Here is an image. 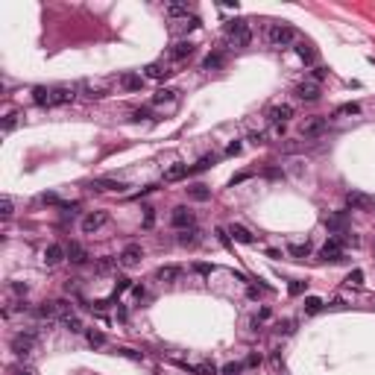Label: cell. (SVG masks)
<instances>
[{"label":"cell","instance_id":"74e56055","mask_svg":"<svg viewBox=\"0 0 375 375\" xmlns=\"http://www.w3.org/2000/svg\"><path fill=\"white\" fill-rule=\"evenodd\" d=\"M308 252H311L308 243H293V246H290V255H293V258H305Z\"/></svg>","mask_w":375,"mask_h":375},{"label":"cell","instance_id":"f35d334b","mask_svg":"<svg viewBox=\"0 0 375 375\" xmlns=\"http://www.w3.org/2000/svg\"><path fill=\"white\" fill-rule=\"evenodd\" d=\"M85 337H88V343H91V346H103V343H106V334H103V331H94V328L88 331Z\"/></svg>","mask_w":375,"mask_h":375},{"label":"cell","instance_id":"680465c9","mask_svg":"<svg viewBox=\"0 0 375 375\" xmlns=\"http://www.w3.org/2000/svg\"><path fill=\"white\" fill-rule=\"evenodd\" d=\"M15 375H33V372H30V369H18Z\"/></svg>","mask_w":375,"mask_h":375},{"label":"cell","instance_id":"7c38bea8","mask_svg":"<svg viewBox=\"0 0 375 375\" xmlns=\"http://www.w3.org/2000/svg\"><path fill=\"white\" fill-rule=\"evenodd\" d=\"M155 278H158L161 285H176V282L182 278V267H176V264H164V267L155 270Z\"/></svg>","mask_w":375,"mask_h":375},{"label":"cell","instance_id":"816d5d0a","mask_svg":"<svg viewBox=\"0 0 375 375\" xmlns=\"http://www.w3.org/2000/svg\"><path fill=\"white\" fill-rule=\"evenodd\" d=\"M132 296H135V299H144V296H147L144 285H132Z\"/></svg>","mask_w":375,"mask_h":375},{"label":"cell","instance_id":"83f0119b","mask_svg":"<svg viewBox=\"0 0 375 375\" xmlns=\"http://www.w3.org/2000/svg\"><path fill=\"white\" fill-rule=\"evenodd\" d=\"M223 62H226V59H223L220 53H208L203 59V70H217V68H223Z\"/></svg>","mask_w":375,"mask_h":375},{"label":"cell","instance_id":"e0dca14e","mask_svg":"<svg viewBox=\"0 0 375 375\" xmlns=\"http://www.w3.org/2000/svg\"><path fill=\"white\" fill-rule=\"evenodd\" d=\"M173 70L164 65V62H153V65H147L144 68V76H150V79H167Z\"/></svg>","mask_w":375,"mask_h":375},{"label":"cell","instance_id":"2e32d148","mask_svg":"<svg viewBox=\"0 0 375 375\" xmlns=\"http://www.w3.org/2000/svg\"><path fill=\"white\" fill-rule=\"evenodd\" d=\"M290 118H293V106H288V103L273 106V109L267 112V120H273V123H288Z\"/></svg>","mask_w":375,"mask_h":375},{"label":"cell","instance_id":"5bb4252c","mask_svg":"<svg viewBox=\"0 0 375 375\" xmlns=\"http://www.w3.org/2000/svg\"><path fill=\"white\" fill-rule=\"evenodd\" d=\"M296 97H299V100H305V103L320 100V82H314V79H305L302 85L296 88Z\"/></svg>","mask_w":375,"mask_h":375},{"label":"cell","instance_id":"d6986e66","mask_svg":"<svg viewBox=\"0 0 375 375\" xmlns=\"http://www.w3.org/2000/svg\"><path fill=\"white\" fill-rule=\"evenodd\" d=\"M123 182H118V179H94L91 182V191H100V194H109V191H123Z\"/></svg>","mask_w":375,"mask_h":375},{"label":"cell","instance_id":"f1b7e54d","mask_svg":"<svg viewBox=\"0 0 375 375\" xmlns=\"http://www.w3.org/2000/svg\"><path fill=\"white\" fill-rule=\"evenodd\" d=\"M62 325L68 328L70 334H82V323H79V317H76V314H68V317H62Z\"/></svg>","mask_w":375,"mask_h":375},{"label":"cell","instance_id":"484cf974","mask_svg":"<svg viewBox=\"0 0 375 375\" xmlns=\"http://www.w3.org/2000/svg\"><path fill=\"white\" fill-rule=\"evenodd\" d=\"M79 88H82V91H88L85 97H91V100H103V97L109 94V88L100 85V82H97V85H94V82H82Z\"/></svg>","mask_w":375,"mask_h":375},{"label":"cell","instance_id":"8d00e7d4","mask_svg":"<svg viewBox=\"0 0 375 375\" xmlns=\"http://www.w3.org/2000/svg\"><path fill=\"white\" fill-rule=\"evenodd\" d=\"M115 264H120V261H115V258H100L97 261V273H109V270H115Z\"/></svg>","mask_w":375,"mask_h":375},{"label":"cell","instance_id":"3957f363","mask_svg":"<svg viewBox=\"0 0 375 375\" xmlns=\"http://www.w3.org/2000/svg\"><path fill=\"white\" fill-rule=\"evenodd\" d=\"M267 41L273 47H288V44H296L299 41V33L290 27V24H273L267 27Z\"/></svg>","mask_w":375,"mask_h":375},{"label":"cell","instance_id":"9a60e30c","mask_svg":"<svg viewBox=\"0 0 375 375\" xmlns=\"http://www.w3.org/2000/svg\"><path fill=\"white\" fill-rule=\"evenodd\" d=\"M296 53H299V59L305 62V65H317V59H320V53H317V47L311 44V41H296Z\"/></svg>","mask_w":375,"mask_h":375},{"label":"cell","instance_id":"b9f144b4","mask_svg":"<svg viewBox=\"0 0 375 375\" xmlns=\"http://www.w3.org/2000/svg\"><path fill=\"white\" fill-rule=\"evenodd\" d=\"M0 214H3V217H12V200H9V197L0 200Z\"/></svg>","mask_w":375,"mask_h":375},{"label":"cell","instance_id":"9f6ffc18","mask_svg":"<svg viewBox=\"0 0 375 375\" xmlns=\"http://www.w3.org/2000/svg\"><path fill=\"white\" fill-rule=\"evenodd\" d=\"M258 363H261V355H249L246 358V366H258Z\"/></svg>","mask_w":375,"mask_h":375},{"label":"cell","instance_id":"ee69618b","mask_svg":"<svg viewBox=\"0 0 375 375\" xmlns=\"http://www.w3.org/2000/svg\"><path fill=\"white\" fill-rule=\"evenodd\" d=\"M240 369H243L240 363H226V366H223L220 372H223V375H240Z\"/></svg>","mask_w":375,"mask_h":375},{"label":"cell","instance_id":"60d3db41","mask_svg":"<svg viewBox=\"0 0 375 375\" xmlns=\"http://www.w3.org/2000/svg\"><path fill=\"white\" fill-rule=\"evenodd\" d=\"M346 282H349V285H355V288H360V285H363V270H352Z\"/></svg>","mask_w":375,"mask_h":375},{"label":"cell","instance_id":"7bdbcfd3","mask_svg":"<svg viewBox=\"0 0 375 375\" xmlns=\"http://www.w3.org/2000/svg\"><path fill=\"white\" fill-rule=\"evenodd\" d=\"M288 290H290V296H299V293H305V282H290Z\"/></svg>","mask_w":375,"mask_h":375},{"label":"cell","instance_id":"d4e9b609","mask_svg":"<svg viewBox=\"0 0 375 375\" xmlns=\"http://www.w3.org/2000/svg\"><path fill=\"white\" fill-rule=\"evenodd\" d=\"M188 173H191V167H188V164H173V167H167V170H164V182H179V179H185Z\"/></svg>","mask_w":375,"mask_h":375},{"label":"cell","instance_id":"52a82bcc","mask_svg":"<svg viewBox=\"0 0 375 375\" xmlns=\"http://www.w3.org/2000/svg\"><path fill=\"white\" fill-rule=\"evenodd\" d=\"M320 258H323V261H331V264H343V261H346V255H343V238L328 240L323 249H320Z\"/></svg>","mask_w":375,"mask_h":375},{"label":"cell","instance_id":"f5cc1de1","mask_svg":"<svg viewBox=\"0 0 375 375\" xmlns=\"http://www.w3.org/2000/svg\"><path fill=\"white\" fill-rule=\"evenodd\" d=\"M249 141H252V144H264V141H267V135H264V132H252V135H249Z\"/></svg>","mask_w":375,"mask_h":375},{"label":"cell","instance_id":"6f0895ef","mask_svg":"<svg viewBox=\"0 0 375 375\" xmlns=\"http://www.w3.org/2000/svg\"><path fill=\"white\" fill-rule=\"evenodd\" d=\"M226 153H229V155H238L240 153V144H238V141H235V144H229V150H226Z\"/></svg>","mask_w":375,"mask_h":375},{"label":"cell","instance_id":"7a4b0ae2","mask_svg":"<svg viewBox=\"0 0 375 375\" xmlns=\"http://www.w3.org/2000/svg\"><path fill=\"white\" fill-rule=\"evenodd\" d=\"M226 38H229V47H235V50H243V47H249V41H252V30H249V24L246 21H229L226 24Z\"/></svg>","mask_w":375,"mask_h":375},{"label":"cell","instance_id":"f6af8a7d","mask_svg":"<svg viewBox=\"0 0 375 375\" xmlns=\"http://www.w3.org/2000/svg\"><path fill=\"white\" fill-rule=\"evenodd\" d=\"M147 214H144V229H153V223H155V211L153 208H144Z\"/></svg>","mask_w":375,"mask_h":375},{"label":"cell","instance_id":"ba28073f","mask_svg":"<svg viewBox=\"0 0 375 375\" xmlns=\"http://www.w3.org/2000/svg\"><path fill=\"white\" fill-rule=\"evenodd\" d=\"M323 223H325V229H328V232H334V238H340V235H346V229H349V214H346V211L325 214Z\"/></svg>","mask_w":375,"mask_h":375},{"label":"cell","instance_id":"f907efd6","mask_svg":"<svg viewBox=\"0 0 375 375\" xmlns=\"http://www.w3.org/2000/svg\"><path fill=\"white\" fill-rule=\"evenodd\" d=\"M12 293H18V296H27V285H21V282H12Z\"/></svg>","mask_w":375,"mask_h":375},{"label":"cell","instance_id":"4316f807","mask_svg":"<svg viewBox=\"0 0 375 375\" xmlns=\"http://www.w3.org/2000/svg\"><path fill=\"white\" fill-rule=\"evenodd\" d=\"M164 12H167L170 18H182V21H185L188 12H191V3H167Z\"/></svg>","mask_w":375,"mask_h":375},{"label":"cell","instance_id":"681fc988","mask_svg":"<svg viewBox=\"0 0 375 375\" xmlns=\"http://www.w3.org/2000/svg\"><path fill=\"white\" fill-rule=\"evenodd\" d=\"M38 203H47V205H56L59 200H56V194H41L38 197Z\"/></svg>","mask_w":375,"mask_h":375},{"label":"cell","instance_id":"db71d44e","mask_svg":"<svg viewBox=\"0 0 375 375\" xmlns=\"http://www.w3.org/2000/svg\"><path fill=\"white\" fill-rule=\"evenodd\" d=\"M120 355H123V358H132V360H141V355H138V352H132V349H118Z\"/></svg>","mask_w":375,"mask_h":375},{"label":"cell","instance_id":"ab89813d","mask_svg":"<svg viewBox=\"0 0 375 375\" xmlns=\"http://www.w3.org/2000/svg\"><path fill=\"white\" fill-rule=\"evenodd\" d=\"M337 115H360V106L358 103H343L337 109Z\"/></svg>","mask_w":375,"mask_h":375},{"label":"cell","instance_id":"7dc6e473","mask_svg":"<svg viewBox=\"0 0 375 375\" xmlns=\"http://www.w3.org/2000/svg\"><path fill=\"white\" fill-rule=\"evenodd\" d=\"M325 76H328V70H325V68H314V73H311L314 82H320V79H325Z\"/></svg>","mask_w":375,"mask_h":375},{"label":"cell","instance_id":"d590c367","mask_svg":"<svg viewBox=\"0 0 375 375\" xmlns=\"http://www.w3.org/2000/svg\"><path fill=\"white\" fill-rule=\"evenodd\" d=\"M126 290H132V278L120 275V278H118V285H115V296H112V299H118L120 293H126Z\"/></svg>","mask_w":375,"mask_h":375},{"label":"cell","instance_id":"11a10c76","mask_svg":"<svg viewBox=\"0 0 375 375\" xmlns=\"http://www.w3.org/2000/svg\"><path fill=\"white\" fill-rule=\"evenodd\" d=\"M278 331H285V334H290V331H293V320H285V323L278 325Z\"/></svg>","mask_w":375,"mask_h":375},{"label":"cell","instance_id":"ac0fdd59","mask_svg":"<svg viewBox=\"0 0 375 375\" xmlns=\"http://www.w3.org/2000/svg\"><path fill=\"white\" fill-rule=\"evenodd\" d=\"M176 100H179V91H173V88H161V91H155L153 106H176Z\"/></svg>","mask_w":375,"mask_h":375},{"label":"cell","instance_id":"ffe728a7","mask_svg":"<svg viewBox=\"0 0 375 375\" xmlns=\"http://www.w3.org/2000/svg\"><path fill=\"white\" fill-rule=\"evenodd\" d=\"M120 88L123 91H141L144 88V76L141 73H123L120 76Z\"/></svg>","mask_w":375,"mask_h":375},{"label":"cell","instance_id":"d6a6232c","mask_svg":"<svg viewBox=\"0 0 375 375\" xmlns=\"http://www.w3.org/2000/svg\"><path fill=\"white\" fill-rule=\"evenodd\" d=\"M214 161H217V155H203L194 167H191V173H200V170H208V167H214Z\"/></svg>","mask_w":375,"mask_h":375},{"label":"cell","instance_id":"c3c4849f","mask_svg":"<svg viewBox=\"0 0 375 375\" xmlns=\"http://www.w3.org/2000/svg\"><path fill=\"white\" fill-rule=\"evenodd\" d=\"M217 238H220L223 246H232V240H229V229H217Z\"/></svg>","mask_w":375,"mask_h":375},{"label":"cell","instance_id":"8992f818","mask_svg":"<svg viewBox=\"0 0 375 375\" xmlns=\"http://www.w3.org/2000/svg\"><path fill=\"white\" fill-rule=\"evenodd\" d=\"M170 223H173V229L185 232V229H194L197 217H194V211H191V208H185V205H176V208H173V214H170Z\"/></svg>","mask_w":375,"mask_h":375},{"label":"cell","instance_id":"8fae6325","mask_svg":"<svg viewBox=\"0 0 375 375\" xmlns=\"http://www.w3.org/2000/svg\"><path fill=\"white\" fill-rule=\"evenodd\" d=\"M346 205H349L352 211H372L375 197H366V194H360V191H352V194H346Z\"/></svg>","mask_w":375,"mask_h":375},{"label":"cell","instance_id":"e575fe53","mask_svg":"<svg viewBox=\"0 0 375 375\" xmlns=\"http://www.w3.org/2000/svg\"><path fill=\"white\" fill-rule=\"evenodd\" d=\"M200 27V21L197 18H185V21H176V30L179 33H191V30H197Z\"/></svg>","mask_w":375,"mask_h":375},{"label":"cell","instance_id":"603a6c76","mask_svg":"<svg viewBox=\"0 0 375 375\" xmlns=\"http://www.w3.org/2000/svg\"><path fill=\"white\" fill-rule=\"evenodd\" d=\"M229 235H232V238L238 240V243H252V240H255V235H252L249 229L238 226V223H232V226H229Z\"/></svg>","mask_w":375,"mask_h":375},{"label":"cell","instance_id":"cb8c5ba5","mask_svg":"<svg viewBox=\"0 0 375 375\" xmlns=\"http://www.w3.org/2000/svg\"><path fill=\"white\" fill-rule=\"evenodd\" d=\"M68 261H70V264H85V261H88L85 246H82V243H70V246H68Z\"/></svg>","mask_w":375,"mask_h":375},{"label":"cell","instance_id":"bcb514c9","mask_svg":"<svg viewBox=\"0 0 375 375\" xmlns=\"http://www.w3.org/2000/svg\"><path fill=\"white\" fill-rule=\"evenodd\" d=\"M211 270H214L211 264H194V273H200V275H208Z\"/></svg>","mask_w":375,"mask_h":375},{"label":"cell","instance_id":"7402d4cb","mask_svg":"<svg viewBox=\"0 0 375 375\" xmlns=\"http://www.w3.org/2000/svg\"><path fill=\"white\" fill-rule=\"evenodd\" d=\"M188 197H191L194 203H208V200H211V188L208 185H191L188 188Z\"/></svg>","mask_w":375,"mask_h":375},{"label":"cell","instance_id":"6da1fadb","mask_svg":"<svg viewBox=\"0 0 375 375\" xmlns=\"http://www.w3.org/2000/svg\"><path fill=\"white\" fill-rule=\"evenodd\" d=\"M73 97H76V91H73V88H65V85H38V88H33L35 106H44V109L68 106V103H73Z\"/></svg>","mask_w":375,"mask_h":375},{"label":"cell","instance_id":"9c48e42d","mask_svg":"<svg viewBox=\"0 0 375 375\" xmlns=\"http://www.w3.org/2000/svg\"><path fill=\"white\" fill-rule=\"evenodd\" d=\"M141 258H144V249H141V243H129V246H123V252L118 255L120 267H126V270H132L141 264Z\"/></svg>","mask_w":375,"mask_h":375},{"label":"cell","instance_id":"f546056e","mask_svg":"<svg viewBox=\"0 0 375 375\" xmlns=\"http://www.w3.org/2000/svg\"><path fill=\"white\" fill-rule=\"evenodd\" d=\"M179 243H182V246H197V243H200V232H197V229H185V232L179 235Z\"/></svg>","mask_w":375,"mask_h":375},{"label":"cell","instance_id":"1f68e13d","mask_svg":"<svg viewBox=\"0 0 375 375\" xmlns=\"http://www.w3.org/2000/svg\"><path fill=\"white\" fill-rule=\"evenodd\" d=\"M323 311V299L320 296H305V314H320Z\"/></svg>","mask_w":375,"mask_h":375},{"label":"cell","instance_id":"44dd1931","mask_svg":"<svg viewBox=\"0 0 375 375\" xmlns=\"http://www.w3.org/2000/svg\"><path fill=\"white\" fill-rule=\"evenodd\" d=\"M194 47H197L194 41H176L170 47V59H188V56L194 53Z\"/></svg>","mask_w":375,"mask_h":375},{"label":"cell","instance_id":"30bf717a","mask_svg":"<svg viewBox=\"0 0 375 375\" xmlns=\"http://www.w3.org/2000/svg\"><path fill=\"white\" fill-rule=\"evenodd\" d=\"M33 349H35V334H33V331H27V334L21 331V334L12 337V352H15L18 358H27Z\"/></svg>","mask_w":375,"mask_h":375},{"label":"cell","instance_id":"4fadbf2b","mask_svg":"<svg viewBox=\"0 0 375 375\" xmlns=\"http://www.w3.org/2000/svg\"><path fill=\"white\" fill-rule=\"evenodd\" d=\"M68 258V249L62 246V243H50L47 249H44V264L47 267H56V264H62Z\"/></svg>","mask_w":375,"mask_h":375},{"label":"cell","instance_id":"836d02e7","mask_svg":"<svg viewBox=\"0 0 375 375\" xmlns=\"http://www.w3.org/2000/svg\"><path fill=\"white\" fill-rule=\"evenodd\" d=\"M191 372H197V375H217V366L214 363H197V366H188Z\"/></svg>","mask_w":375,"mask_h":375},{"label":"cell","instance_id":"4dcf8cb0","mask_svg":"<svg viewBox=\"0 0 375 375\" xmlns=\"http://www.w3.org/2000/svg\"><path fill=\"white\" fill-rule=\"evenodd\" d=\"M18 120H21V112H15V109H12V112L3 118V132H6V135H9V132L18 126Z\"/></svg>","mask_w":375,"mask_h":375},{"label":"cell","instance_id":"277c9868","mask_svg":"<svg viewBox=\"0 0 375 375\" xmlns=\"http://www.w3.org/2000/svg\"><path fill=\"white\" fill-rule=\"evenodd\" d=\"M109 220H112V214H109V211H91V214H85V217H82V223H79V232H82V235H97L103 226H109Z\"/></svg>","mask_w":375,"mask_h":375},{"label":"cell","instance_id":"5b68a950","mask_svg":"<svg viewBox=\"0 0 375 375\" xmlns=\"http://www.w3.org/2000/svg\"><path fill=\"white\" fill-rule=\"evenodd\" d=\"M299 132H302V138H323L325 132H328V120L320 118V115L305 118V120H302V126H299Z\"/></svg>","mask_w":375,"mask_h":375}]
</instances>
